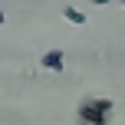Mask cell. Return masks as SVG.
<instances>
[{
  "instance_id": "6",
  "label": "cell",
  "mask_w": 125,
  "mask_h": 125,
  "mask_svg": "<svg viewBox=\"0 0 125 125\" xmlns=\"http://www.w3.org/2000/svg\"><path fill=\"white\" fill-rule=\"evenodd\" d=\"M122 3H125V0H122Z\"/></svg>"
},
{
  "instance_id": "2",
  "label": "cell",
  "mask_w": 125,
  "mask_h": 125,
  "mask_svg": "<svg viewBox=\"0 0 125 125\" xmlns=\"http://www.w3.org/2000/svg\"><path fill=\"white\" fill-rule=\"evenodd\" d=\"M40 62H43V69H50V73H62V66H66V56H62V50H46Z\"/></svg>"
},
{
  "instance_id": "1",
  "label": "cell",
  "mask_w": 125,
  "mask_h": 125,
  "mask_svg": "<svg viewBox=\"0 0 125 125\" xmlns=\"http://www.w3.org/2000/svg\"><path fill=\"white\" fill-rule=\"evenodd\" d=\"M109 112H112V102L99 99V95H89V99L79 102V122L82 125H105Z\"/></svg>"
},
{
  "instance_id": "4",
  "label": "cell",
  "mask_w": 125,
  "mask_h": 125,
  "mask_svg": "<svg viewBox=\"0 0 125 125\" xmlns=\"http://www.w3.org/2000/svg\"><path fill=\"white\" fill-rule=\"evenodd\" d=\"M92 3H95V7H105V3H109V0H92Z\"/></svg>"
},
{
  "instance_id": "3",
  "label": "cell",
  "mask_w": 125,
  "mask_h": 125,
  "mask_svg": "<svg viewBox=\"0 0 125 125\" xmlns=\"http://www.w3.org/2000/svg\"><path fill=\"white\" fill-rule=\"evenodd\" d=\"M62 17H66L69 23H76V26H82V23H86V13H82V10H76V7H62Z\"/></svg>"
},
{
  "instance_id": "5",
  "label": "cell",
  "mask_w": 125,
  "mask_h": 125,
  "mask_svg": "<svg viewBox=\"0 0 125 125\" xmlns=\"http://www.w3.org/2000/svg\"><path fill=\"white\" fill-rule=\"evenodd\" d=\"M3 20H7V17H3V10H0V26H3Z\"/></svg>"
}]
</instances>
